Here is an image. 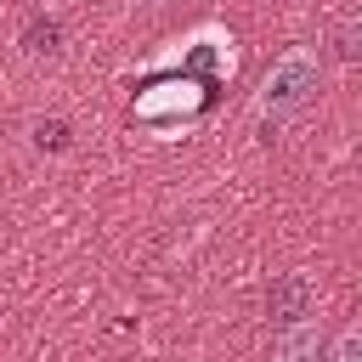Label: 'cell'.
I'll use <instances>...</instances> for the list:
<instances>
[{
  "mask_svg": "<svg viewBox=\"0 0 362 362\" xmlns=\"http://www.w3.org/2000/svg\"><path fill=\"white\" fill-rule=\"evenodd\" d=\"M141 6H158V0H141Z\"/></svg>",
  "mask_w": 362,
  "mask_h": 362,
  "instance_id": "obj_8",
  "label": "cell"
},
{
  "mask_svg": "<svg viewBox=\"0 0 362 362\" xmlns=\"http://www.w3.org/2000/svg\"><path fill=\"white\" fill-rule=\"evenodd\" d=\"M34 141H40V147H51V153H57V147H62V141H68V124H62V119H51V124H34Z\"/></svg>",
  "mask_w": 362,
  "mask_h": 362,
  "instance_id": "obj_6",
  "label": "cell"
},
{
  "mask_svg": "<svg viewBox=\"0 0 362 362\" xmlns=\"http://www.w3.org/2000/svg\"><path fill=\"white\" fill-rule=\"evenodd\" d=\"M272 362H317V322H288L272 345Z\"/></svg>",
  "mask_w": 362,
  "mask_h": 362,
  "instance_id": "obj_3",
  "label": "cell"
},
{
  "mask_svg": "<svg viewBox=\"0 0 362 362\" xmlns=\"http://www.w3.org/2000/svg\"><path fill=\"white\" fill-rule=\"evenodd\" d=\"M266 311H272L277 328L305 322V317H311V283H305V277H277V283L266 288Z\"/></svg>",
  "mask_w": 362,
  "mask_h": 362,
  "instance_id": "obj_2",
  "label": "cell"
},
{
  "mask_svg": "<svg viewBox=\"0 0 362 362\" xmlns=\"http://www.w3.org/2000/svg\"><path fill=\"white\" fill-rule=\"evenodd\" d=\"M57 40H62V28H57L51 17H45V23H34V28L23 34V45H28L34 57H40V51H57Z\"/></svg>",
  "mask_w": 362,
  "mask_h": 362,
  "instance_id": "obj_4",
  "label": "cell"
},
{
  "mask_svg": "<svg viewBox=\"0 0 362 362\" xmlns=\"http://www.w3.org/2000/svg\"><path fill=\"white\" fill-rule=\"evenodd\" d=\"M339 57H356V17L339 23Z\"/></svg>",
  "mask_w": 362,
  "mask_h": 362,
  "instance_id": "obj_7",
  "label": "cell"
},
{
  "mask_svg": "<svg viewBox=\"0 0 362 362\" xmlns=\"http://www.w3.org/2000/svg\"><path fill=\"white\" fill-rule=\"evenodd\" d=\"M322 90V57H317V45H288L272 68H266V79H260V90H255V113H260V124H288L311 96Z\"/></svg>",
  "mask_w": 362,
  "mask_h": 362,
  "instance_id": "obj_1",
  "label": "cell"
},
{
  "mask_svg": "<svg viewBox=\"0 0 362 362\" xmlns=\"http://www.w3.org/2000/svg\"><path fill=\"white\" fill-rule=\"evenodd\" d=\"M362 356V334L356 328H345L339 339H334V351H328V362H356Z\"/></svg>",
  "mask_w": 362,
  "mask_h": 362,
  "instance_id": "obj_5",
  "label": "cell"
}]
</instances>
